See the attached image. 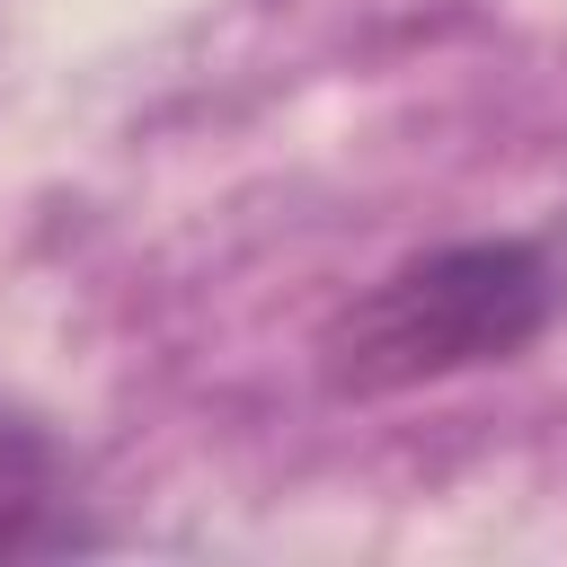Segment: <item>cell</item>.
Here are the masks:
<instances>
[{"mask_svg": "<svg viewBox=\"0 0 567 567\" xmlns=\"http://www.w3.org/2000/svg\"><path fill=\"white\" fill-rule=\"evenodd\" d=\"M97 549L80 523V461L27 399H0V558H71Z\"/></svg>", "mask_w": 567, "mask_h": 567, "instance_id": "2", "label": "cell"}, {"mask_svg": "<svg viewBox=\"0 0 567 567\" xmlns=\"http://www.w3.org/2000/svg\"><path fill=\"white\" fill-rule=\"evenodd\" d=\"M567 310L549 239H443L372 275L319 328V381L337 399H399L461 372L523 363Z\"/></svg>", "mask_w": 567, "mask_h": 567, "instance_id": "1", "label": "cell"}]
</instances>
